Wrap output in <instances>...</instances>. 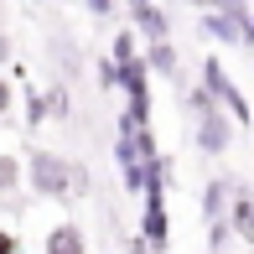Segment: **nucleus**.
I'll use <instances>...</instances> for the list:
<instances>
[{
    "label": "nucleus",
    "mask_w": 254,
    "mask_h": 254,
    "mask_svg": "<svg viewBox=\"0 0 254 254\" xmlns=\"http://www.w3.org/2000/svg\"><path fill=\"white\" fill-rule=\"evenodd\" d=\"M202 88H207V94H213L218 104H223V109L234 114L239 125H254V109L244 104V94H239V83L228 78V67L218 63V57H207V63H202Z\"/></svg>",
    "instance_id": "obj_1"
},
{
    "label": "nucleus",
    "mask_w": 254,
    "mask_h": 254,
    "mask_svg": "<svg viewBox=\"0 0 254 254\" xmlns=\"http://www.w3.org/2000/svg\"><path fill=\"white\" fill-rule=\"evenodd\" d=\"M67 182H73V171H67V161H63V156H52V151H31V187H37V192H47V197H63Z\"/></svg>",
    "instance_id": "obj_2"
},
{
    "label": "nucleus",
    "mask_w": 254,
    "mask_h": 254,
    "mask_svg": "<svg viewBox=\"0 0 254 254\" xmlns=\"http://www.w3.org/2000/svg\"><path fill=\"white\" fill-rule=\"evenodd\" d=\"M234 130H239V120L228 109H213V114H202L197 120V145L207 156H223L228 145H234Z\"/></svg>",
    "instance_id": "obj_3"
},
{
    "label": "nucleus",
    "mask_w": 254,
    "mask_h": 254,
    "mask_svg": "<svg viewBox=\"0 0 254 254\" xmlns=\"http://www.w3.org/2000/svg\"><path fill=\"white\" fill-rule=\"evenodd\" d=\"M228 197H234V177H218V182H207L202 187V218H207V228L213 223H228Z\"/></svg>",
    "instance_id": "obj_4"
},
{
    "label": "nucleus",
    "mask_w": 254,
    "mask_h": 254,
    "mask_svg": "<svg viewBox=\"0 0 254 254\" xmlns=\"http://www.w3.org/2000/svg\"><path fill=\"white\" fill-rule=\"evenodd\" d=\"M197 26H202V37H207V42H223V47H244V26H239L234 16H223V10H207Z\"/></svg>",
    "instance_id": "obj_5"
},
{
    "label": "nucleus",
    "mask_w": 254,
    "mask_h": 254,
    "mask_svg": "<svg viewBox=\"0 0 254 254\" xmlns=\"http://www.w3.org/2000/svg\"><path fill=\"white\" fill-rule=\"evenodd\" d=\"M228 223H234V234L244 244H254V197H249L244 182H234V213H228Z\"/></svg>",
    "instance_id": "obj_6"
},
{
    "label": "nucleus",
    "mask_w": 254,
    "mask_h": 254,
    "mask_svg": "<svg viewBox=\"0 0 254 254\" xmlns=\"http://www.w3.org/2000/svg\"><path fill=\"white\" fill-rule=\"evenodd\" d=\"M135 31H140L151 47H161V42H171V21H166V10L161 5H145V10H135Z\"/></svg>",
    "instance_id": "obj_7"
},
{
    "label": "nucleus",
    "mask_w": 254,
    "mask_h": 254,
    "mask_svg": "<svg viewBox=\"0 0 254 254\" xmlns=\"http://www.w3.org/2000/svg\"><path fill=\"white\" fill-rule=\"evenodd\" d=\"M140 234H145V244H151V249H166V239H171V223H166V202H145Z\"/></svg>",
    "instance_id": "obj_8"
},
{
    "label": "nucleus",
    "mask_w": 254,
    "mask_h": 254,
    "mask_svg": "<svg viewBox=\"0 0 254 254\" xmlns=\"http://www.w3.org/2000/svg\"><path fill=\"white\" fill-rule=\"evenodd\" d=\"M47 254H88V239L78 223H57L47 234Z\"/></svg>",
    "instance_id": "obj_9"
},
{
    "label": "nucleus",
    "mask_w": 254,
    "mask_h": 254,
    "mask_svg": "<svg viewBox=\"0 0 254 254\" xmlns=\"http://www.w3.org/2000/svg\"><path fill=\"white\" fill-rule=\"evenodd\" d=\"M145 67H156V73H177V47H171V42L151 47V52H145Z\"/></svg>",
    "instance_id": "obj_10"
},
{
    "label": "nucleus",
    "mask_w": 254,
    "mask_h": 254,
    "mask_svg": "<svg viewBox=\"0 0 254 254\" xmlns=\"http://www.w3.org/2000/svg\"><path fill=\"white\" fill-rule=\"evenodd\" d=\"M21 182V161L16 156H0V192H10Z\"/></svg>",
    "instance_id": "obj_11"
},
{
    "label": "nucleus",
    "mask_w": 254,
    "mask_h": 254,
    "mask_svg": "<svg viewBox=\"0 0 254 254\" xmlns=\"http://www.w3.org/2000/svg\"><path fill=\"white\" fill-rule=\"evenodd\" d=\"M130 57H135V37L120 31V37H114V63H130Z\"/></svg>",
    "instance_id": "obj_12"
},
{
    "label": "nucleus",
    "mask_w": 254,
    "mask_h": 254,
    "mask_svg": "<svg viewBox=\"0 0 254 254\" xmlns=\"http://www.w3.org/2000/svg\"><path fill=\"white\" fill-rule=\"evenodd\" d=\"M228 228H234V223H213V228H207V249H213V254L228 244Z\"/></svg>",
    "instance_id": "obj_13"
},
{
    "label": "nucleus",
    "mask_w": 254,
    "mask_h": 254,
    "mask_svg": "<svg viewBox=\"0 0 254 254\" xmlns=\"http://www.w3.org/2000/svg\"><path fill=\"white\" fill-rule=\"evenodd\" d=\"M99 83H104V88L120 83V63H109V57H104V63H99Z\"/></svg>",
    "instance_id": "obj_14"
},
{
    "label": "nucleus",
    "mask_w": 254,
    "mask_h": 254,
    "mask_svg": "<svg viewBox=\"0 0 254 254\" xmlns=\"http://www.w3.org/2000/svg\"><path fill=\"white\" fill-rule=\"evenodd\" d=\"M47 114H57V120L67 114V94H63V88H52V94H47Z\"/></svg>",
    "instance_id": "obj_15"
},
{
    "label": "nucleus",
    "mask_w": 254,
    "mask_h": 254,
    "mask_svg": "<svg viewBox=\"0 0 254 254\" xmlns=\"http://www.w3.org/2000/svg\"><path fill=\"white\" fill-rule=\"evenodd\" d=\"M88 10H94V16H109V10H114V0H88Z\"/></svg>",
    "instance_id": "obj_16"
},
{
    "label": "nucleus",
    "mask_w": 254,
    "mask_h": 254,
    "mask_svg": "<svg viewBox=\"0 0 254 254\" xmlns=\"http://www.w3.org/2000/svg\"><path fill=\"white\" fill-rule=\"evenodd\" d=\"M0 254H16V239H10L5 228H0Z\"/></svg>",
    "instance_id": "obj_17"
},
{
    "label": "nucleus",
    "mask_w": 254,
    "mask_h": 254,
    "mask_svg": "<svg viewBox=\"0 0 254 254\" xmlns=\"http://www.w3.org/2000/svg\"><path fill=\"white\" fill-rule=\"evenodd\" d=\"M5 109H10V83L0 78V114H5Z\"/></svg>",
    "instance_id": "obj_18"
},
{
    "label": "nucleus",
    "mask_w": 254,
    "mask_h": 254,
    "mask_svg": "<svg viewBox=\"0 0 254 254\" xmlns=\"http://www.w3.org/2000/svg\"><path fill=\"white\" fill-rule=\"evenodd\" d=\"M192 5H197L202 16H207V10H218V5H223V0H192Z\"/></svg>",
    "instance_id": "obj_19"
},
{
    "label": "nucleus",
    "mask_w": 254,
    "mask_h": 254,
    "mask_svg": "<svg viewBox=\"0 0 254 254\" xmlns=\"http://www.w3.org/2000/svg\"><path fill=\"white\" fill-rule=\"evenodd\" d=\"M5 52H10V42H5V37H0V63H5Z\"/></svg>",
    "instance_id": "obj_20"
},
{
    "label": "nucleus",
    "mask_w": 254,
    "mask_h": 254,
    "mask_svg": "<svg viewBox=\"0 0 254 254\" xmlns=\"http://www.w3.org/2000/svg\"><path fill=\"white\" fill-rule=\"evenodd\" d=\"M145 5H151V0H130V10H145Z\"/></svg>",
    "instance_id": "obj_21"
}]
</instances>
